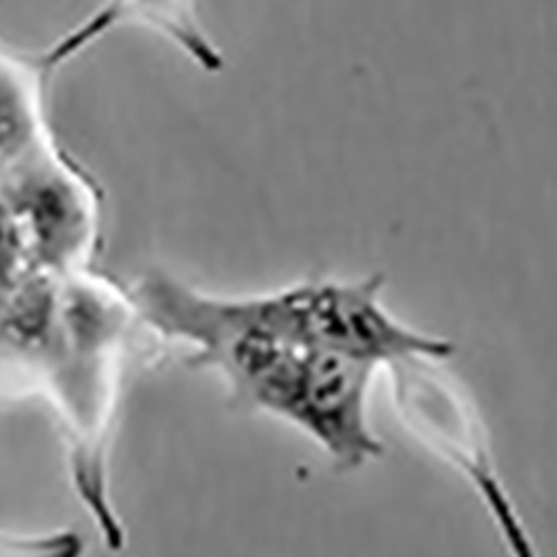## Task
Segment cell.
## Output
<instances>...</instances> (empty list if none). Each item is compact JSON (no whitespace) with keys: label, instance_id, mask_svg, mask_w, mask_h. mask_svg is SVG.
I'll use <instances>...</instances> for the list:
<instances>
[{"label":"cell","instance_id":"cell-2","mask_svg":"<svg viewBox=\"0 0 557 557\" xmlns=\"http://www.w3.org/2000/svg\"><path fill=\"white\" fill-rule=\"evenodd\" d=\"M144 333L129 290L87 268L65 282L36 368L34 399L54 414L70 484L110 553L127 542L112 497L110 457L127 366Z\"/></svg>","mask_w":557,"mask_h":557},{"label":"cell","instance_id":"cell-4","mask_svg":"<svg viewBox=\"0 0 557 557\" xmlns=\"http://www.w3.org/2000/svg\"><path fill=\"white\" fill-rule=\"evenodd\" d=\"M384 276L308 278L257 295H225L248 326L310 350H329L375 363L380 370L408 357H444L455 346L399 321L384 306Z\"/></svg>","mask_w":557,"mask_h":557},{"label":"cell","instance_id":"cell-7","mask_svg":"<svg viewBox=\"0 0 557 557\" xmlns=\"http://www.w3.org/2000/svg\"><path fill=\"white\" fill-rule=\"evenodd\" d=\"M85 542L78 531L61 529L48 533H3L0 557H83Z\"/></svg>","mask_w":557,"mask_h":557},{"label":"cell","instance_id":"cell-1","mask_svg":"<svg viewBox=\"0 0 557 557\" xmlns=\"http://www.w3.org/2000/svg\"><path fill=\"white\" fill-rule=\"evenodd\" d=\"M150 335L188 350L246 410L282 420L312 440L337 471L382 457L370 391L382 370L363 359L274 339L230 310L225 295L150 270L127 288Z\"/></svg>","mask_w":557,"mask_h":557},{"label":"cell","instance_id":"cell-6","mask_svg":"<svg viewBox=\"0 0 557 557\" xmlns=\"http://www.w3.org/2000/svg\"><path fill=\"white\" fill-rule=\"evenodd\" d=\"M125 27L159 36L203 74H221L225 70V57L206 29L197 0H101L78 25L38 54L52 72H59L91 45Z\"/></svg>","mask_w":557,"mask_h":557},{"label":"cell","instance_id":"cell-5","mask_svg":"<svg viewBox=\"0 0 557 557\" xmlns=\"http://www.w3.org/2000/svg\"><path fill=\"white\" fill-rule=\"evenodd\" d=\"M444 363V357L420 355L384 368L401 422L473 486L510 557H537L497 473L482 414Z\"/></svg>","mask_w":557,"mask_h":557},{"label":"cell","instance_id":"cell-3","mask_svg":"<svg viewBox=\"0 0 557 557\" xmlns=\"http://www.w3.org/2000/svg\"><path fill=\"white\" fill-rule=\"evenodd\" d=\"M103 193L57 141L0 154V329L95 268Z\"/></svg>","mask_w":557,"mask_h":557}]
</instances>
